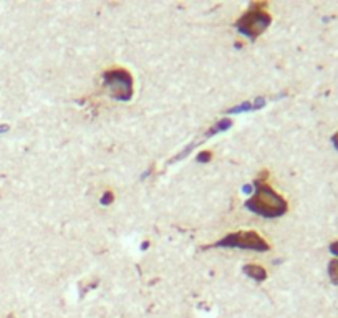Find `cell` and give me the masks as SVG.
Here are the masks:
<instances>
[{
	"mask_svg": "<svg viewBox=\"0 0 338 318\" xmlns=\"http://www.w3.org/2000/svg\"><path fill=\"white\" fill-rule=\"evenodd\" d=\"M270 22H272V18H270L269 12L265 10V5H262V3H254V5L236 22V28L242 33V35H245L254 40L262 32H265V28L270 25Z\"/></svg>",
	"mask_w": 338,
	"mask_h": 318,
	"instance_id": "7a4b0ae2",
	"label": "cell"
},
{
	"mask_svg": "<svg viewBox=\"0 0 338 318\" xmlns=\"http://www.w3.org/2000/svg\"><path fill=\"white\" fill-rule=\"evenodd\" d=\"M332 141H333V144H335V148L338 149V133H337V135H335V136H333V137H332Z\"/></svg>",
	"mask_w": 338,
	"mask_h": 318,
	"instance_id": "30bf717a",
	"label": "cell"
},
{
	"mask_svg": "<svg viewBox=\"0 0 338 318\" xmlns=\"http://www.w3.org/2000/svg\"><path fill=\"white\" fill-rule=\"evenodd\" d=\"M209 159H211V153H209V151H204V153H201V154L197 156L199 163H207Z\"/></svg>",
	"mask_w": 338,
	"mask_h": 318,
	"instance_id": "52a82bcc",
	"label": "cell"
},
{
	"mask_svg": "<svg viewBox=\"0 0 338 318\" xmlns=\"http://www.w3.org/2000/svg\"><path fill=\"white\" fill-rule=\"evenodd\" d=\"M330 250H332V252L335 254V255H338V242H333V244L330 245Z\"/></svg>",
	"mask_w": 338,
	"mask_h": 318,
	"instance_id": "9c48e42d",
	"label": "cell"
},
{
	"mask_svg": "<svg viewBox=\"0 0 338 318\" xmlns=\"http://www.w3.org/2000/svg\"><path fill=\"white\" fill-rule=\"evenodd\" d=\"M328 273H330V278L335 283H338V260H332L330 265H328Z\"/></svg>",
	"mask_w": 338,
	"mask_h": 318,
	"instance_id": "8992f818",
	"label": "cell"
},
{
	"mask_svg": "<svg viewBox=\"0 0 338 318\" xmlns=\"http://www.w3.org/2000/svg\"><path fill=\"white\" fill-rule=\"evenodd\" d=\"M103 80H104V85L109 88V91H111V94L116 99L128 101L131 98L133 78L126 70L115 68V70H109V72H104Z\"/></svg>",
	"mask_w": 338,
	"mask_h": 318,
	"instance_id": "277c9868",
	"label": "cell"
},
{
	"mask_svg": "<svg viewBox=\"0 0 338 318\" xmlns=\"http://www.w3.org/2000/svg\"><path fill=\"white\" fill-rule=\"evenodd\" d=\"M254 186V196L245 202L249 211L262 217H279L287 212V201L272 187L262 181H257Z\"/></svg>",
	"mask_w": 338,
	"mask_h": 318,
	"instance_id": "6da1fadb",
	"label": "cell"
},
{
	"mask_svg": "<svg viewBox=\"0 0 338 318\" xmlns=\"http://www.w3.org/2000/svg\"><path fill=\"white\" fill-rule=\"evenodd\" d=\"M8 131V126H0V133H5Z\"/></svg>",
	"mask_w": 338,
	"mask_h": 318,
	"instance_id": "8fae6325",
	"label": "cell"
},
{
	"mask_svg": "<svg viewBox=\"0 0 338 318\" xmlns=\"http://www.w3.org/2000/svg\"><path fill=\"white\" fill-rule=\"evenodd\" d=\"M244 273L249 275L252 280H255V282H262V280L267 278V272H265L264 267H260V265H245L244 267Z\"/></svg>",
	"mask_w": 338,
	"mask_h": 318,
	"instance_id": "5b68a950",
	"label": "cell"
},
{
	"mask_svg": "<svg viewBox=\"0 0 338 318\" xmlns=\"http://www.w3.org/2000/svg\"><path fill=\"white\" fill-rule=\"evenodd\" d=\"M214 247H232V249H245V250H259L265 252L269 250V244L264 237L255 232H236L221 239Z\"/></svg>",
	"mask_w": 338,
	"mask_h": 318,
	"instance_id": "3957f363",
	"label": "cell"
},
{
	"mask_svg": "<svg viewBox=\"0 0 338 318\" xmlns=\"http://www.w3.org/2000/svg\"><path fill=\"white\" fill-rule=\"evenodd\" d=\"M111 199H113V194L111 192H106L101 197V204H109V202H111Z\"/></svg>",
	"mask_w": 338,
	"mask_h": 318,
	"instance_id": "ba28073f",
	"label": "cell"
}]
</instances>
